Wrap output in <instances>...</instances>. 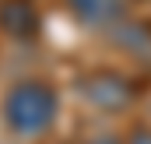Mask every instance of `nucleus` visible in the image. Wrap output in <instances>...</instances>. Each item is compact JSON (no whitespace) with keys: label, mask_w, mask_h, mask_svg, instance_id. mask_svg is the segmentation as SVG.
Wrapping results in <instances>:
<instances>
[{"label":"nucleus","mask_w":151,"mask_h":144,"mask_svg":"<svg viewBox=\"0 0 151 144\" xmlns=\"http://www.w3.org/2000/svg\"><path fill=\"white\" fill-rule=\"evenodd\" d=\"M81 95H84V102L95 109H106V112H119V109H127L134 102V84L130 81H123L119 74H88L84 81H81Z\"/></svg>","instance_id":"f03ea898"},{"label":"nucleus","mask_w":151,"mask_h":144,"mask_svg":"<svg viewBox=\"0 0 151 144\" xmlns=\"http://www.w3.org/2000/svg\"><path fill=\"white\" fill-rule=\"evenodd\" d=\"M74 14L88 25H109L123 14V0H67Z\"/></svg>","instance_id":"20e7f679"},{"label":"nucleus","mask_w":151,"mask_h":144,"mask_svg":"<svg viewBox=\"0 0 151 144\" xmlns=\"http://www.w3.org/2000/svg\"><path fill=\"white\" fill-rule=\"evenodd\" d=\"M56 91L42 81H21L7 91L4 99V120L14 134L21 137H32V134H42L53 127L56 120Z\"/></svg>","instance_id":"f257e3e1"},{"label":"nucleus","mask_w":151,"mask_h":144,"mask_svg":"<svg viewBox=\"0 0 151 144\" xmlns=\"http://www.w3.org/2000/svg\"><path fill=\"white\" fill-rule=\"evenodd\" d=\"M81 144H116V141H81Z\"/></svg>","instance_id":"423d86ee"},{"label":"nucleus","mask_w":151,"mask_h":144,"mask_svg":"<svg viewBox=\"0 0 151 144\" xmlns=\"http://www.w3.org/2000/svg\"><path fill=\"white\" fill-rule=\"evenodd\" d=\"M42 25L39 11L28 4V0H4L0 4V28L11 39H32Z\"/></svg>","instance_id":"7ed1b4c3"},{"label":"nucleus","mask_w":151,"mask_h":144,"mask_svg":"<svg viewBox=\"0 0 151 144\" xmlns=\"http://www.w3.org/2000/svg\"><path fill=\"white\" fill-rule=\"evenodd\" d=\"M130 144H151V130H137V134L130 137Z\"/></svg>","instance_id":"39448f33"}]
</instances>
